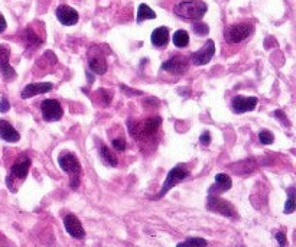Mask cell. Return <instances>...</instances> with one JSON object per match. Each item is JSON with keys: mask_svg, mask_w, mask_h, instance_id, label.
I'll return each instance as SVG.
<instances>
[{"mask_svg": "<svg viewBox=\"0 0 296 247\" xmlns=\"http://www.w3.org/2000/svg\"><path fill=\"white\" fill-rule=\"evenodd\" d=\"M99 94L100 97H101V100H103V104H104V106H109L111 98H113V96H111V93H110L109 90H99Z\"/></svg>", "mask_w": 296, "mask_h": 247, "instance_id": "28", "label": "cell"}, {"mask_svg": "<svg viewBox=\"0 0 296 247\" xmlns=\"http://www.w3.org/2000/svg\"><path fill=\"white\" fill-rule=\"evenodd\" d=\"M64 227L68 231V234L74 237V238H84V236H86V231L81 226L80 220L74 214H66L64 217Z\"/></svg>", "mask_w": 296, "mask_h": 247, "instance_id": "12", "label": "cell"}, {"mask_svg": "<svg viewBox=\"0 0 296 247\" xmlns=\"http://www.w3.org/2000/svg\"><path fill=\"white\" fill-rule=\"evenodd\" d=\"M52 88H54V86L51 83H32V84H28L23 88L21 97H22L23 100H28V98L38 96V94L49 93Z\"/></svg>", "mask_w": 296, "mask_h": 247, "instance_id": "14", "label": "cell"}, {"mask_svg": "<svg viewBox=\"0 0 296 247\" xmlns=\"http://www.w3.org/2000/svg\"><path fill=\"white\" fill-rule=\"evenodd\" d=\"M208 210L214 211V213H219L224 217H236V211H234L233 205L217 195H209L208 197Z\"/></svg>", "mask_w": 296, "mask_h": 247, "instance_id": "7", "label": "cell"}, {"mask_svg": "<svg viewBox=\"0 0 296 247\" xmlns=\"http://www.w3.org/2000/svg\"><path fill=\"white\" fill-rule=\"evenodd\" d=\"M274 116H276V117H280V121H282V123H286V126H289V121L286 120V114H283L280 110L274 111Z\"/></svg>", "mask_w": 296, "mask_h": 247, "instance_id": "33", "label": "cell"}, {"mask_svg": "<svg viewBox=\"0 0 296 247\" xmlns=\"http://www.w3.org/2000/svg\"><path fill=\"white\" fill-rule=\"evenodd\" d=\"M257 106V98L256 97H243L237 96L233 98L231 101V108L234 113L237 114H243L247 111H253Z\"/></svg>", "mask_w": 296, "mask_h": 247, "instance_id": "10", "label": "cell"}, {"mask_svg": "<svg viewBox=\"0 0 296 247\" xmlns=\"http://www.w3.org/2000/svg\"><path fill=\"white\" fill-rule=\"evenodd\" d=\"M56 18L58 21L61 22L62 25L65 26H72L78 22V13L76 9H72L71 6H66V5H61L58 9H56Z\"/></svg>", "mask_w": 296, "mask_h": 247, "instance_id": "13", "label": "cell"}, {"mask_svg": "<svg viewBox=\"0 0 296 247\" xmlns=\"http://www.w3.org/2000/svg\"><path fill=\"white\" fill-rule=\"evenodd\" d=\"M9 56H11V49L6 45H0V73L6 81H12L16 77V71L13 67L9 64Z\"/></svg>", "mask_w": 296, "mask_h": 247, "instance_id": "9", "label": "cell"}, {"mask_svg": "<svg viewBox=\"0 0 296 247\" xmlns=\"http://www.w3.org/2000/svg\"><path fill=\"white\" fill-rule=\"evenodd\" d=\"M41 111H42V116L46 121H58L64 116L62 106L59 104L58 100H52V98L44 100L41 103Z\"/></svg>", "mask_w": 296, "mask_h": 247, "instance_id": "6", "label": "cell"}, {"mask_svg": "<svg viewBox=\"0 0 296 247\" xmlns=\"http://www.w3.org/2000/svg\"><path fill=\"white\" fill-rule=\"evenodd\" d=\"M162 70L168 71V73H172V74H184L188 70V59L185 56L176 55L174 58L165 61L162 64Z\"/></svg>", "mask_w": 296, "mask_h": 247, "instance_id": "11", "label": "cell"}, {"mask_svg": "<svg viewBox=\"0 0 296 247\" xmlns=\"http://www.w3.org/2000/svg\"><path fill=\"white\" fill-rule=\"evenodd\" d=\"M253 28L249 23H237L226 28L224 31V38L229 43H239L247 39L252 33Z\"/></svg>", "mask_w": 296, "mask_h": 247, "instance_id": "5", "label": "cell"}, {"mask_svg": "<svg viewBox=\"0 0 296 247\" xmlns=\"http://www.w3.org/2000/svg\"><path fill=\"white\" fill-rule=\"evenodd\" d=\"M172 41H174V45L176 48H185L189 43V35H188L187 31L181 29V31H176L172 36Z\"/></svg>", "mask_w": 296, "mask_h": 247, "instance_id": "21", "label": "cell"}, {"mask_svg": "<svg viewBox=\"0 0 296 247\" xmlns=\"http://www.w3.org/2000/svg\"><path fill=\"white\" fill-rule=\"evenodd\" d=\"M113 148H114L116 151L123 152L124 149H126V140L121 139V138H119V139H114L113 140Z\"/></svg>", "mask_w": 296, "mask_h": 247, "instance_id": "29", "label": "cell"}, {"mask_svg": "<svg viewBox=\"0 0 296 247\" xmlns=\"http://www.w3.org/2000/svg\"><path fill=\"white\" fill-rule=\"evenodd\" d=\"M0 138L6 142H11V143H15L21 139L19 133L15 130V128L5 120H0Z\"/></svg>", "mask_w": 296, "mask_h": 247, "instance_id": "16", "label": "cell"}, {"mask_svg": "<svg viewBox=\"0 0 296 247\" xmlns=\"http://www.w3.org/2000/svg\"><path fill=\"white\" fill-rule=\"evenodd\" d=\"M9 108H11L9 101L3 97V98L0 100V113H6V111H9Z\"/></svg>", "mask_w": 296, "mask_h": 247, "instance_id": "32", "label": "cell"}, {"mask_svg": "<svg viewBox=\"0 0 296 247\" xmlns=\"http://www.w3.org/2000/svg\"><path fill=\"white\" fill-rule=\"evenodd\" d=\"M29 168H31V159L23 156L19 161L15 162V165L12 166L11 176H9L8 181H11V179H25L28 176Z\"/></svg>", "mask_w": 296, "mask_h": 247, "instance_id": "15", "label": "cell"}, {"mask_svg": "<svg viewBox=\"0 0 296 247\" xmlns=\"http://www.w3.org/2000/svg\"><path fill=\"white\" fill-rule=\"evenodd\" d=\"M207 240L201 238V237H191L185 240L184 243H179L176 247H207Z\"/></svg>", "mask_w": 296, "mask_h": 247, "instance_id": "24", "label": "cell"}, {"mask_svg": "<svg viewBox=\"0 0 296 247\" xmlns=\"http://www.w3.org/2000/svg\"><path fill=\"white\" fill-rule=\"evenodd\" d=\"M231 188V179L229 175H226V173H218L217 176H215V185L211 188V193L215 194L217 193H223V191H227V190H230Z\"/></svg>", "mask_w": 296, "mask_h": 247, "instance_id": "18", "label": "cell"}, {"mask_svg": "<svg viewBox=\"0 0 296 247\" xmlns=\"http://www.w3.org/2000/svg\"><path fill=\"white\" fill-rule=\"evenodd\" d=\"M6 29V21H5V18H3V15L0 13V33L3 32Z\"/></svg>", "mask_w": 296, "mask_h": 247, "instance_id": "35", "label": "cell"}, {"mask_svg": "<svg viewBox=\"0 0 296 247\" xmlns=\"http://www.w3.org/2000/svg\"><path fill=\"white\" fill-rule=\"evenodd\" d=\"M259 140H260L263 145H270V143H273L274 138L269 130H262V132L259 133Z\"/></svg>", "mask_w": 296, "mask_h": 247, "instance_id": "26", "label": "cell"}, {"mask_svg": "<svg viewBox=\"0 0 296 247\" xmlns=\"http://www.w3.org/2000/svg\"><path fill=\"white\" fill-rule=\"evenodd\" d=\"M295 188H289L287 190V201L285 204V213L286 214H292L295 211Z\"/></svg>", "mask_w": 296, "mask_h": 247, "instance_id": "25", "label": "cell"}, {"mask_svg": "<svg viewBox=\"0 0 296 247\" xmlns=\"http://www.w3.org/2000/svg\"><path fill=\"white\" fill-rule=\"evenodd\" d=\"M162 123V118L159 116H155V117L147 118L144 121H136V123H132L129 121V129H130V135L136 139H146V138H151L152 135L156 133L158 128L161 126Z\"/></svg>", "mask_w": 296, "mask_h": 247, "instance_id": "2", "label": "cell"}, {"mask_svg": "<svg viewBox=\"0 0 296 247\" xmlns=\"http://www.w3.org/2000/svg\"><path fill=\"white\" fill-rule=\"evenodd\" d=\"M208 11L207 3L201 0H184L181 3L175 5L174 12L175 15L188 19V21H199Z\"/></svg>", "mask_w": 296, "mask_h": 247, "instance_id": "1", "label": "cell"}, {"mask_svg": "<svg viewBox=\"0 0 296 247\" xmlns=\"http://www.w3.org/2000/svg\"><path fill=\"white\" fill-rule=\"evenodd\" d=\"M151 41L154 43V46H158V48L165 46L166 43L169 42V29L166 26L156 28L154 32H152Z\"/></svg>", "mask_w": 296, "mask_h": 247, "instance_id": "17", "label": "cell"}, {"mask_svg": "<svg viewBox=\"0 0 296 247\" xmlns=\"http://www.w3.org/2000/svg\"><path fill=\"white\" fill-rule=\"evenodd\" d=\"M276 240L279 241V246L280 247H287V238H286L285 233H282V231H279V233H276Z\"/></svg>", "mask_w": 296, "mask_h": 247, "instance_id": "30", "label": "cell"}, {"mask_svg": "<svg viewBox=\"0 0 296 247\" xmlns=\"http://www.w3.org/2000/svg\"><path fill=\"white\" fill-rule=\"evenodd\" d=\"M88 67L90 70L94 73V74H104L107 71V63L103 56H94V58H90V63H88Z\"/></svg>", "mask_w": 296, "mask_h": 247, "instance_id": "19", "label": "cell"}, {"mask_svg": "<svg viewBox=\"0 0 296 247\" xmlns=\"http://www.w3.org/2000/svg\"><path fill=\"white\" fill-rule=\"evenodd\" d=\"M120 87H121V90H124V91H127V94H129V96H130V94H142L140 91H136V90H130V88H127V87L123 86V84H121Z\"/></svg>", "mask_w": 296, "mask_h": 247, "instance_id": "34", "label": "cell"}, {"mask_svg": "<svg viewBox=\"0 0 296 247\" xmlns=\"http://www.w3.org/2000/svg\"><path fill=\"white\" fill-rule=\"evenodd\" d=\"M23 41L25 43L28 45V46H31V48H35V46H39L41 43H42V39L38 36V35H35L31 28H28L26 31H25V35H23Z\"/></svg>", "mask_w": 296, "mask_h": 247, "instance_id": "22", "label": "cell"}, {"mask_svg": "<svg viewBox=\"0 0 296 247\" xmlns=\"http://www.w3.org/2000/svg\"><path fill=\"white\" fill-rule=\"evenodd\" d=\"M188 175H189V172L188 169L184 166V165H178L175 168H172L169 173L166 175V179H165L164 187H162V190H161V193L156 195V198H162L165 194L168 193L169 190H172L175 185H178L179 182H182L185 178H187Z\"/></svg>", "mask_w": 296, "mask_h": 247, "instance_id": "4", "label": "cell"}, {"mask_svg": "<svg viewBox=\"0 0 296 247\" xmlns=\"http://www.w3.org/2000/svg\"><path fill=\"white\" fill-rule=\"evenodd\" d=\"M199 142H201V145H204V146H208L209 142H211V135H209L208 130H205L202 135H201V138H199Z\"/></svg>", "mask_w": 296, "mask_h": 247, "instance_id": "31", "label": "cell"}, {"mask_svg": "<svg viewBox=\"0 0 296 247\" xmlns=\"http://www.w3.org/2000/svg\"><path fill=\"white\" fill-rule=\"evenodd\" d=\"M194 32L197 33V35H208V25H207V23H202V22L194 23Z\"/></svg>", "mask_w": 296, "mask_h": 247, "instance_id": "27", "label": "cell"}, {"mask_svg": "<svg viewBox=\"0 0 296 247\" xmlns=\"http://www.w3.org/2000/svg\"><path fill=\"white\" fill-rule=\"evenodd\" d=\"M100 156H101V159L106 162L109 166H117V158H116V155L111 153V151H110L106 145H101L100 146Z\"/></svg>", "mask_w": 296, "mask_h": 247, "instance_id": "20", "label": "cell"}, {"mask_svg": "<svg viewBox=\"0 0 296 247\" xmlns=\"http://www.w3.org/2000/svg\"><path fill=\"white\" fill-rule=\"evenodd\" d=\"M214 55H215V43H214V41L209 39L199 51L191 55V61H192V64L195 65H205L212 59Z\"/></svg>", "mask_w": 296, "mask_h": 247, "instance_id": "8", "label": "cell"}, {"mask_svg": "<svg viewBox=\"0 0 296 247\" xmlns=\"http://www.w3.org/2000/svg\"><path fill=\"white\" fill-rule=\"evenodd\" d=\"M156 18V13H155L147 5L142 3L139 6V11H137V22L147 21V19H155Z\"/></svg>", "mask_w": 296, "mask_h": 247, "instance_id": "23", "label": "cell"}, {"mask_svg": "<svg viewBox=\"0 0 296 247\" xmlns=\"http://www.w3.org/2000/svg\"><path fill=\"white\" fill-rule=\"evenodd\" d=\"M58 163L61 166V169L64 172H66L68 175H71V187L72 188H77L78 187V175L81 172V165L78 159L69 152H64L59 155L58 158Z\"/></svg>", "mask_w": 296, "mask_h": 247, "instance_id": "3", "label": "cell"}]
</instances>
